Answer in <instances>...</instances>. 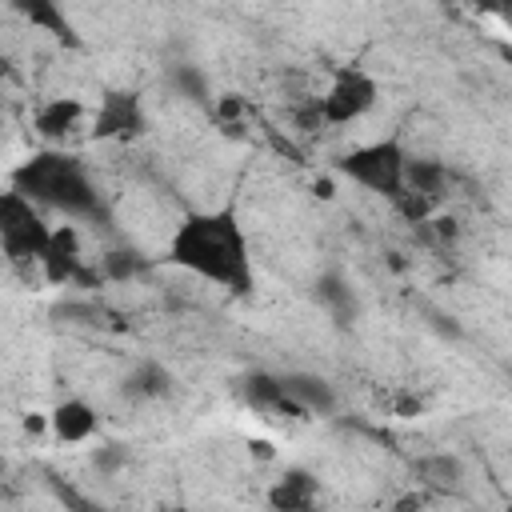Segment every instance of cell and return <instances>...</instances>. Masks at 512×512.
I'll list each match as a JSON object with an SVG mask.
<instances>
[{"label": "cell", "mask_w": 512, "mask_h": 512, "mask_svg": "<svg viewBox=\"0 0 512 512\" xmlns=\"http://www.w3.org/2000/svg\"><path fill=\"white\" fill-rule=\"evenodd\" d=\"M168 260L232 296H248L256 284L248 236L228 208L188 212L168 236Z\"/></svg>", "instance_id": "1"}, {"label": "cell", "mask_w": 512, "mask_h": 512, "mask_svg": "<svg viewBox=\"0 0 512 512\" xmlns=\"http://www.w3.org/2000/svg\"><path fill=\"white\" fill-rule=\"evenodd\" d=\"M12 188L20 196H28L32 204L56 208V212L76 216V220H92V216L104 212L100 192H96L88 168L76 156H68V152H40V156H32L28 164H20Z\"/></svg>", "instance_id": "2"}, {"label": "cell", "mask_w": 512, "mask_h": 512, "mask_svg": "<svg viewBox=\"0 0 512 512\" xmlns=\"http://www.w3.org/2000/svg\"><path fill=\"white\" fill-rule=\"evenodd\" d=\"M408 160L412 156L400 148V140H368V144H356L352 152H344L336 160V172L344 180H352L356 188H368V192L400 204L408 196Z\"/></svg>", "instance_id": "3"}, {"label": "cell", "mask_w": 512, "mask_h": 512, "mask_svg": "<svg viewBox=\"0 0 512 512\" xmlns=\"http://www.w3.org/2000/svg\"><path fill=\"white\" fill-rule=\"evenodd\" d=\"M52 232L44 224V216L36 212V204L28 196H20L16 188L4 192L0 200V244L12 260H44V252L52 248Z\"/></svg>", "instance_id": "4"}, {"label": "cell", "mask_w": 512, "mask_h": 512, "mask_svg": "<svg viewBox=\"0 0 512 512\" xmlns=\"http://www.w3.org/2000/svg\"><path fill=\"white\" fill-rule=\"evenodd\" d=\"M376 100H380V84L368 68H336L332 84L316 100V112L324 124H352V120L368 116L376 108Z\"/></svg>", "instance_id": "5"}, {"label": "cell", "mask_w": 512, "mask_h": 512, "mask_svg": "<svg viewBox=\"0 0 512 512\" xmlns=\"http://www.w3.org/2000/svg\"><path fill=\"white\" fill-rule=\"evenodd\" d=\"M144 128H148V116L136 92H104L96 112L88 116V132L96 140H136Z\"/></svg>", "instance_id": "6"}, {"label": "cell", "mask_w": 512, "mask_h": 512, "mask_svg": "<svg viewBox=\"0 0 512 512\" xmlns=\"http://www.w3.org/2000/svg\"><path fill=\"white\" fill-rule=\"evenodd\" d=\"M288 400L300 408V416H332L336 412V388L316 372H288L280 376Z\"/></svg>", "instance_id": "7"}, {"label": "cell", "mask_w": 512, "mask_h": 512, "mask_svg": "<svg viewBox=\"0 0 512 512\" xmlns=\"http://www.w3.org/2000/svg\"><path fill=\"white\" fill-rule=\"evenodd\" d=\"M96 424H100L96 408L88 400H80V396H68L48 412V428H52V436L60 444H84L96 432Z\"/></svg>", "instance_id": "8"}, {"label": "cell", "mask_w": 512, "mask_h": 512, "mask_svg": "<svg viewBox=\"0 0 512 512\" xmlns=\"http://www.w3.org/2000/svg\"><path fill=\"white\" fill-rule=\"evenodd\" d=\"M316 480H312V472H304V468H288L280 480H272V488H268V504L276 508V512H312L316 508Z\"/></svg>", "instance_id": "9"}, {"label": "cell", "mask_w": 512, "mask_h": 512, "mask_svg": "<svg viewBox=\"0 0 512 512\" xmlns=\"http://www.w3.org/2000/svg\"><path fill=\"white\" fill-rule=\"evenodd\" d=\"M76 128H84V104H76L68 96H56V100L36 108V132L44 140H68Z\"/></svg>", "instance_id": "10"}, {"label": "cell", "mask_w": 512, "mask_h": 512, "mask_svg": "<svg viewBox=\"0 0 512 512\" xmlns=\"http://www.w3.org/2000/svg\"><path fill=\"white\" fill-rule=\"evenodd\" d=\"M316 300H320V308H324L328 316H336V320H352V316H356V292L348 288V280H344L340 272H324V276L316 280Z\"/></svg>", "instance_id": "11"}, {"label": "cell", "mask_w": 512, "mask_h": 512, "mask_svg": "<svg viewBox=\"0 0 512 512\" xmlns=\"http://www.w3.org/2000/svg\"><path fill=\"white\" fill-rule=\"evenodd\" d=\"M128 392H132V396H140V400L164 396V392H168V372H164L156 360H144V364L132 372V380H128Z\"/></svg>", "instance_id": "12"}, {"label": "cell", "mask_w": 512, "mask_h": 512, "mask_svg": "<svg viewBox=\"0 0 512 512\" xmlns=\"http://www.w3.org/2000/svg\"><path fill=\"white\" fill-rule=\"evenodd\" d=\"M160 512H184V508H160Z\"/></svg>", "instance_id": "13"}, {"label": "cell", "mask_w": 512, "mask_h": 512, "mask_svg": "<svg viewBox=\"0 0 512 512\" xmlns=\"http://www.w3.org/2000/svg\"><path fill=\"white\" fill-rule=\"evenodd\" d=\"M504 512H512V508H504Z\"/></svg>", "instance_id": "14"}]
</instances>
